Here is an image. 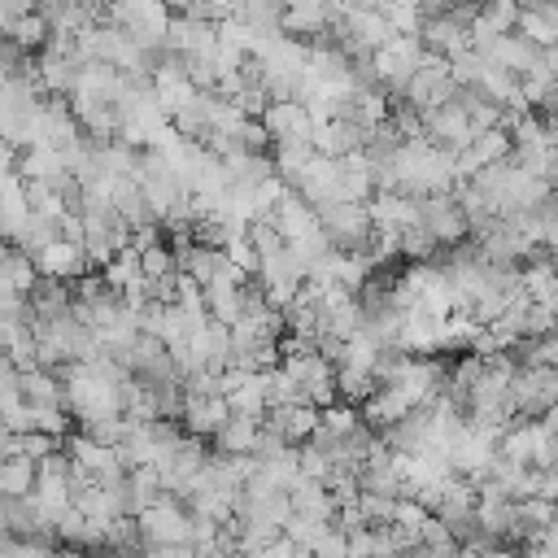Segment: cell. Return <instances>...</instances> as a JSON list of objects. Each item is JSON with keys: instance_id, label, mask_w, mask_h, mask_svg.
Masks as SVG:
<instances>
[{"instance_id": "cell-1", "label": "cell", "mask_w": 558, "mask_h": 558, "mask_svg": "<svg viewBox=\"0 0 558 558\" xmlns=\"http://www.w3.org/2000/svg\"><path fill=\"white\" fill-rule=\"evenodd\" d=\"M318 227L323 235L331 240V248L340 253H366V240H371V214H366V201H331L318 209Z\"/></svg>"}, {"instance_id": "cell-2", "label": "cell", "mask_w": 558, "mask_h": 558, "mask_svg": "<svg viewBox=\"0 0 558 558\" xmlns=\"http://www.w3.org/2000/svg\"><path fill=\"white\" fill-rule=\"evenodd\" d=\"M423 39L418 35H392L384 48L371 52V70H375V83L388 92V96H401V87L410 83V74L418 70L423 61Z\"/></svg>"}, {"instance_id": "cell-3", "label": "cell", "mask_w": 558, "mask_h": 558, "mask_svg": "<svg viewBox=\"0 0 558 558\" xmlns=\"http://www.w3.org/2000/svg\"><path fill=\"white\" fill-rule=\"evenodd\" d=\"M453 92H458V83H453L449 57H440V52H423L418 70H414V74H410V83L401 87V100H405V105H414V109L423 113V109H436V105L453 100Z\"/></svg>"}, {"instance_id": "cell-4", "label": "cell", "mask_w": 558, "mask_h": 558, "mask_svg": "<svg viewBox=\"0 0 558 558\" xmlns=\"http://www.w3.org/2000/svg\"><path fill=\"white\" fill-rule=\"evenodd\" d=\"M558 401V371L554 366H527L519 362L514 379H510V405L514 418H536Z\"/></svg>"}, {"instance_id": "cell-5", "label": "cell", "mask_w": 558, "mask_h": 558, "mask_svg": "<svg viewBox=\"0 0 558 558\" xmlns=\"http://www.w3.org/2000/svg\"><path fill=\"white\" fill-rule=\"evenodd\" d=\"M418 222L445 248H453V244H462L471 235V222H466L462 205L453 201V192H427V196H418Z\"/></svg>"}, {"instance_id": "cell-6", "label": "cell", "mask_w": 558, "mask_h": 558, "mask_svg": "<svg viewBox=\"0 0 558 558\" xmlns=\"http://www.w3.org/2000/svg\"><path fill=\"white\" fill-rule=\"evenodd\" d=\"M262 126L270 144H314V113L301 100H270L262 109Z\"/></svg>"}, {"instance_id": "cell-7", "label": "cell", "mask_w": 558, "mask_h": 558, "mask_svg": "<svg viewBox=\"0 0 558 558\" xmlns=\"http://www.w3.org/2000/svg\"><path fill=\"white\" fill-rule=\"evenodd\" d=\"M340 9L344 4H336V0H288L279 26L292 39H323V35H331V22L340 17Z\"/></svg>"}, {"instance_id": "cell-8", "label": "cell", "mask_w": 558, "mask_h": 558, "mask_svg": "<svg viewBox=\"0 0 558 558\" xmlns=\"http://www.w3.org/2000/svg\"><path fill=\"white\" fill-rule=\"evenodd\" d=\"M35 270H39L44 279L74 283V279H83V275L92 270V257H87L83 240H65V235H57V240L35 257Z\"/></svg>"}, {"instance_id": "cell-9", "label": "cell", "mask_w": 558, "mask_h": 558, "mask_svg": "<svg viewBox=\"0 0 558 558\" xmlns=\"http://www.w3.org/2000/svg\"><path fill=\"white\" fill-rule=\"evenodd\" d=\"M475 52H484L493 65H501L506 74H514V78H523L536 61H541V48L536 44H527L519 31H506V35H493V39H484Z\"/></svg>"}, {"instance_id": "cell-10", "label": "cell", "mask_w": 558, "mask_h": 558, "mask_svg": "<svg viewBox=\"0 0 558 558\" xmlns=\"http://www.w3.org/2000/svg\"><path fill=\"white\" fill-rule=\"evenodd\" d=\"M418 39H423V48H427V52L458 57V52H466V48H471V26H462V22H453L445 9H436V13H423Z\"/></svg>"}, {"instance_id": "cell-11", "label": "cell", "mask_w": 558, "mask_h": 558, "mask_svg": "<svg viewBox=\"0 0 558 558\" xmlns=\"http://www.w3.org/2000/svg\"><path fill=\"white\" fill-rule=\"evenodd\" d=\"M366 214H371V227H379V231H405V227L418 222V196H405V192H371Z\"/></svg>"}, {"instance_id": "cell-12", "label": "cell", "mask_w": 558, "mask_h": 558, "mask_svg": "<svg viewBox=\"0 0 558 558\" xmlns=\"http://www.w3.org/2000/svg\"><path fill=\"white\" fill-rule=\"evenodd\" d=\"M270 222L279 227V235L283 240H310V235H318L323 227H318V209L310 205V201H301L292 187L279 196V205L270 209Z\"/></svg>"}, {"instance_id": "cell-13", "label": "cell", "mask_w": 558, "mask_h": 558, "mask_svg": "<svg viewBox=\"0 0 558 558\" xmlns=\"http://www.w3.org/2000/svg\"><path fill=\"white\" fill-rule=\"evenodd\" d=\"M318 414H323V410H318V405H310V401H288V405L266 410V414H262V423H266V427H275L288 445H301V440L318 427Z\"/></svg>"}, {"instance_id": "cell-14", "label": "cell", "mask_w": 558, "mask_h": 558, "mask_svg": "<svg viewBox=\"0 0 558 558\" xmlns=\"http://www.w3.org/2000/svg\"><path fill=\"white\" fill-rule=\"evenodd\" d=\"M227 401L222 397H201V392H187L183 397V432H192V436H201V440H209L222 423H227Z\"/></svg>"}, {"instance_id": "cell-15", "label": "cell", "mask_w": 558, "mask_h": 558, "mask_svg": "<svg viewBox=\"0 0 558 558\" xmlns=\"http://www.w3.org/2000/svg\"><path fill=\"white\" fill-rule=\"evenodd\" d=\"M257 427L262 418H248V414H227V423L209 436L218 453H248L253 458V445H257Z\"/></svg>"}, {"instance_id": "cell-16", "label": "cell", "mask_w": 558, "mask_h": 558, "mask_svg": "<svg viewBox=\"0 0 558 558\" xmlns=\"http://www.w3.org/2000/svg\"><path fill=\"white\" fill-rule=\"evenodd\" d=\"M4 39H9V44H17L22 52H31V57H35V52H39V48L52 39V26H48V17H44L39 9H31V13H22V17H17V22L4 31Z\"/></svg>"}, {"instance_id": "cell-17", "label": "cell", "mask_w": 558, "mask_h": 558, "mask_svg": "<svg viewBox=\"0 0 558 558\" xmlns=\"http://www.w3.org/2000/svg\"><path fill=\"white\" fill-rule=\"evenodd\" d=\"M35 458L26 453H9L0 458V497H26L35 488Z\"/></svg>"}, {"instance_id": "cell-18", "label": "cell", "mask_w": 558, "mask_h": 558, "mask_svg": "<svg viewBox=\"0 0 558 558\" xmlns=\"http://www.w3.org/2000/svg\"><path fill=\"white\" fill-rule=\"evenodd\" d=\"M514 31H519L527 44H536V48H549V44H558V22H554L545 9H536V4H523V9H519V17H514Z\"/></svg>"}, {"instance_id": "cell-19", "label": "cell", "mask_w": 558, "mask_h": 558, "mask_svg": "<svg viewBox=\"0 0 558 558\" xmlns=\"http://www.w3.org/2000/svg\"><path fill=\"white\" fill-rule=\"evenodd\" d=\"M510 131L506 126H488V131H475L471 135V144H466V153H471V161L475 166H488V161H506L510 157Z\"/></svg>"}, {"instance_id": "cell-20", "label": "cell", "mask_w": 558, "mask_h": 558, "mask_svg": "<svg viewBox=\"0 0 558 558\" xmlns=\"http://www.w3.org/2000/svg\"><path fill=\"white\" fill-rule=\"evenodd\" d=\"M140 253V270L148 275V279H161V275H174L179 270V262H174V248H170V240H153V244H144V248H135Z\"/></svg>"}, {"instance_id": "cell-21", "label": "cell", "mask_w": 558, "mask_h": 558, "mask_svg": "<svg viewBox=\"0 0 558 558\" xmlns=\"http://www.w3.org/2000/svg\"><path fill=\"white\" fill-rule=\"evenodd\" d=\"M262 392H266V410L288 405V401H301V388H296V379H292L283 366L262 371Z\"/></svg>"}, {"instance_id": "cell-22", "label": "cell", "mask_w": 558, "mask_h": 558, "mask_svg": "<svg viewBox=\"0 0 558 558\" xmlns=\"http://www.w3.org/2000/svg\"><path fill=\"white\" fill-rule=\"evenodd\" d=\"M310 554H314V558H349V532L331 519V523L318 532V541H314Z\"/></svg>"}, {"instance_id": "cell-23", "label": "cell", "mask_w": 558, "mask_h": 558, "mask_svg": "<svg viewBox=\"0 0 558 558\" xmlns=\"http://www.w3.org/2000/svg\"><path fill=\"white\" fill-rule=\"evenodd\" d=\"M35 9V0H0V35L22 17V13H31Z\"/></svg>"}, {"instance_id": "cell-24", "label": "cell", "mask_w": 558, "mask_h": 558, "mask_svg": "<svg viewBox=\"0 0 558 558\" xmlns=\"http://www.w3.org/2000/svg\"><path fill=\"white\" fill-rule=\"evenodd\" d=\"M144 558H196L192 545H144Z\"/></svg>"}, {"instance_id": "cell-25", "label": "cell", "mask_w": 558, "mask_h": 558, "mask_svg": "<svg viewBox=\"0 0 558 558\" xmlns=\"http://www.w3.org/2000/svg\"><path fill=\"white\" fill-rule=\"evenodd\" d=\"M536 418H541V427H545V432H558V401H554L545 414H536Z\"/></svg>"}, {"instance_id": "cell-26", "label": "cell", "mask_w": 558, "mask_h": 558, "mask_svg": "<svg viewBox=\"0 0 558 558\" xmlns=\"http://www.w3.org/2000/svg\"><path fill=\"white\" fill-rule=\"evenodd\" d=\"M74 4H83V9H87V13H100V9H105V4H109V0H74Z\"/></svg>"}, {"instance_id": "cell-27", "label": "cell", "mask_w": 558, "mask_h": 558, "mask_svg": "<svg viewBox=\"0 0 558 558\" xmlns=\"http://www.w3.org/2000/svg\"><path fill=\"white\" fill-rule=\"evenodd\" d=\"M519 4H541V0H519Z\"/></svg>"}]
</instances>
